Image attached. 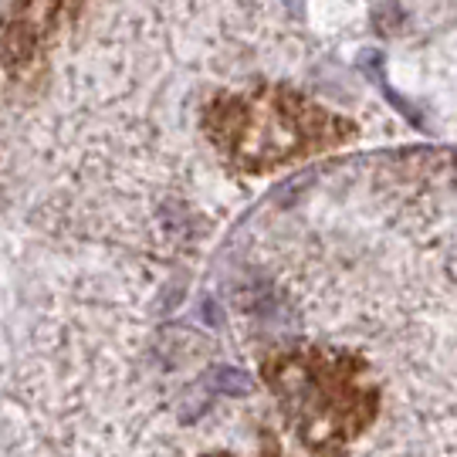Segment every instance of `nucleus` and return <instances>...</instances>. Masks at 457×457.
<instances>
[{
    "label": "nucleus",
    "instance_id": "nucleus-1",
    "mask_svg": "<svg viewBox=\"0 0 457 457\" xmlns=\"http://www.w3.org/2000/svg\"><path fill=\"white\" fill-rule=\"evenodd\" d=\"M254 379L183 332L71 288L0 319V457H213L211 413Z\"/></svg>",
    "mask_w": 457,
    "mask_h": 457
},
{
    "label": "nucleus",
    "instance_id": "nucleus-2",
    "mask_svg": "<svg viewBox=\"0 0 457 457\" xmlns=\"http://www.w3.org/2000/svg\"><path fill=\"white\" fill-rule=\"evenodd\" d=\"M204 126L220 156L251 173L343 146L353 136V126L345 119L285 88L220 96L207 105Z\"/></svg>",
    "mask_w": 457,
    "mask_h": 457
},
{
    "label": "nucleus",
    "instance_id": "nucleus-3",
    "mask_svg": "<svg viewBox=\"0 0 457 457\" xmlns=\"http://www.w3.org/2000/svg\"><path fill=\"white\" fill-rule=\"evenodd\" d=\"M85 0H17L0 17V88L28 79L58 28Z\"/></svg>",
    "mask_w": 457,
    "mask_h": 457
}]
</instances>
